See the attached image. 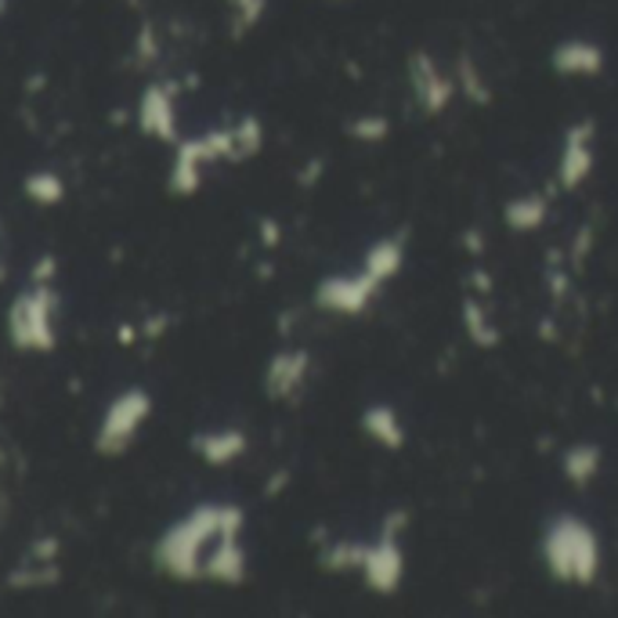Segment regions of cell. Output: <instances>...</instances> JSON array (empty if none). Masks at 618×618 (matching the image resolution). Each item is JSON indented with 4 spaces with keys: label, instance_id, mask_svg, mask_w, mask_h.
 <instances>
[{
    "label": "cell",
    "instance_id": "8d00e7d4",
    "mask_svg": "<svg viewBox=\"0 0 618 618\" xmlns=\"http://www.w3.org/2000/svg\"><path fill=\"white\" fill-rule=\"evenodd\" d=\"M405 528H409V514H405V510H391L387 517H383V525H380L383 536H398V539H402Z\"/></svg>",
    "mask_w": 618,
    "mask_h": 618
},
{
    "label": "cell",
    "instance_id": "6da1fadb",
    "mask_svg": "<svg viewBox=\"0 0 618 618\" xmlns=\"http://www.w3.org/2000/svg\"><path fill=\"white\" fill-rule=\"evenodd\" d=\"M246 514L236 503H200L178 525H170L156 542V568L178 583H195L203 578L206 550L221 536H243Z\"/></svg>",
    "mask_w": 618,
    "mask_h": 618
},
{
    "label": "cell",
    "instance_id": "ac0fdd59",
    "mask_svg": "<svg viewBox=\"0 0 618 618\" xmlns=\"http://www.w3.org/2000/svg\"><path fill=\"white\" fill-rule=\"evenodd\" d=\"M463 329H467V337L474 340V348L481 351H492V348H499L503 344V329L496 318L488 315V307L481 304V296H463Z\"/></svg>",
    "mask_w": 618,
    "mask_h": 618
},
{
    "label": "cell",
    "instance_id": "74e56055",
    "mask_svg": "<svg viewBox=\"0 0 618 618\" xmlns=\"http://www.w3.org/2000/svg\"><path fill=\"white\" fill-rule=\"evenodd\" d=\"M286 485H290V471H276V474L265 481V496L276 499V496H282V492H286Z\"/></svg>",
    "mask_w": 618,
    "mask_h": 618
},
{
    "label": "cell",
    "instance_id": "4316f807",
    "mask_svg": "<svg viewBox=\"0 0 618 618\" xmlns=\"http://www.w3.org/2000/svg\"><path fill=\"white\" fill-rule=\"evenodd\" d=\"M593 236H597V232H593V225H583V228L575 232V243H572V250H568V257H572V268H575V271H583L586 257H589V250H593Z\"/></svg>",
    "mask_w": 618,
    "mask_h": 618
},
{
    "label": "cell",
    "instance_id": "3957f363",
    "mask_svg": "<svg viewBox=\"0 0 618 618\" xmlns=\"http://www.w3.org/2000/svg\"><path fill=\"white\" fill-rule=\"evenodd\" d=\"M58 293L55 282H33L26 293H19L8 307V337L19 351H55L58 348Z\"/></svg>",
    "mask_w": 618,
    "mask_h": 618
},
{
    "label": "cell",
    "instance_id": "e575fe53",
    "mask_svg": "<svg viewBox=\"0 0 618 618\" xmlns=\"http://www.w3.org/2000/svg\"><path fill=\"white\" fill-rule=\"evenodd\" d=\"M58 550H61L58 539H52V536H47V539H36L33 550H30V561H55Z\"/></svg>",
    "mask_w": 618,
    "mask_h": 618
},
{
    "label": "cell",
    "instance_id": "484cf974",
    "mask_svg": "<svg viewBox=\"0 0 618 618\" xmlns=\"http://www.w3.org/2000/svg\"><path fill=\"white\" fill-rule=\"evenodd\" d=\"M228 8H232V15H236V36H239V33H250L257 22L265 19L268 0H228Z\"/></svg>",
    "mask_w": 618,
    "mask_h": 618
},
{
    "label": "cell",
    "instance_id": "277c9868",
    "mask_svg": "<svg viewBox=\"0 0 618 618\" xmlns=\"http://www.w3.org/2000/svg\"><path fill=\"white\" fill-rule=\"evenodd\" d=\"M217 159H232L236 164V134H232V127L206 131L200 138H181L175 145V164H170L167 189L178 200H189V195L203 189V167L217 164Z\"/></svg>",
    "mask_w": 618,
    "mask_h": 618
},
{
    "label": "cell",
    "instance_id": "44dd1931",
    "mask_svg": "<svg viewBox=\"0 0 618 618\" xmlns=\"http://www.w3.org/2000/svg\"><path fill=\"white\" fill-rule=\"evenodd\" d=\"M456 91H460L467 102H474V105H488L492 102V88H488V80H485V72L477 69V61L471 55H460L456 58Z\"/></svg>",
    "mask_w": 618,
    "mask_h": 618
},
{
    "label": "cell",
    "instance_id": "7402d4cb",
    "mask_svg": "<svg viewBox=\"0 0 618 618\" xmlns=\"http://www.w3.org/2000/svg\"><path fill=\"white\" fill-rule=\"evenodd\" d=\"M22 192H26L36 206H58L66 200V181H61L55 170H33V175L22 181Z\"/></svg>",
    "mask_w": 618,
    "mask_h": 618
},
{
    "label": "cell",
    "instance_id": "52a82bcc",
    "mask_svg": "<svg viewBox=\"0 0 618 618\" xmlns=\"http://www.w3.org/2000/svg\"><path fill=\"white\" fill-rule=\"evenodd\" d=\"M409 83H413L416 105L424 109L427 116H441L456 98V77H449L427 52H416L409 58Z\"/></svg>",
    "mask_w": 618,
    "mask_h": 618
},
{
    "label": "cell",
    "instance_id": "8fae6325",
    "mask_svg": "<svg viewBox=\"0 0 618 618\" xmlns=\"http://www.w3.org/2000/svg\"><path fill=\"white\" fill-rule=\"evenodd\" d=\"M307 373H312V351L307 348H286L279 355H271V362L265 369V391L276 402H293L304 391Z\"/></svg>",
    "mask_w": 618,
    "mask_h": 618
},
{
    "label": "cell",
    "instance_id": "d6a6232c",
    "mask_svg": "<svg viewBox=\"0 0 618 618\" xmlns=\"http://www.w3.org/2000/svg\"><path fill=\"white\" fill-rule=\"evenodd\" d=\"M463 250L471 257H485V250H488L485 228H463Z\"/></svg>",
    "mask_w": 618,
    "mask_h": 618
},
{
    "label": "cell",
    "instance_id": "83f0119b",
    "mask_svg": "<svg viewBox=\"0 0 618 618\" xmlns=\"http://www.w3.org/2000/svg\"><path fill=\"white\" fill-rule=\"evenodd\" d=\"M156 58H159L156 30L153 26H142V33H138V61H142V66H153Z\"/></svg>",
    "mask_w": 618,
    "mask_h": 618
},
{
    "label": "cell",
    "instance_id": "4dcf8cb0",
    "mask_svg": "<svg viewBox=\"0 0 618 618\" xmlns=\"http://www.w3.org/2000/svg\"><path fill=\"white\" fill-rule=\"evenodd\" d=\"M257 236H261L265 250H276V246L282 243V225L276 217H261V221H257Z\"/></svg>",
    "mask_w": 618,
    "mask_h": 618
},
{
    "label": "cell",
    "instance_id": "8992f818",
    "mask_svg": "<svg viewBox=\"0 0 618 618\" xmlns=\"http://www.w3.org/2000/svg\"><path fill=\"white\" fill-rule=\"evenodd\" d=\"M380 286L383 282H377L366 268L355 271V276H326L315 286V307H323V312H333V315H348V318L366 315Z\"/></svg>",
    "mask_w": 618,
    "mask_h": 618
},
{
    "label": "cell",
    "instance_id": "5bb4252c",
    "mask_svg": "<svg viewBox=\"0 0 618 618\" xmlns=\"http://www.w3.org/2000/svg\"><path fill=\"white\" fill-rule=\"evenodd\" d=\"M550 66L561 77H597L604 69V52L589 41H564L553 47Z\"/></svg>",
    "mask_w": 618,
    "mask_h": 618
},
{
    "label": "cell",
    "instance_id": "9c48e42d",
    "mask_svg": "<svg viewBox=\"0 0 618 618\" xmlns=\"http://www.w3.org/2000/svg\"><path fill=\"white\" fill-rule=\"evenodd\" d=\"M362 578L366 586L380 593V597H391V593H398L402 578H405V550L398 536H383L377 542H369L366 550V561H362Z\"/></svg>",
    "mask_w": 618,
    "mask_h": 618
},
{
    "label": "cell",
    "instance_id": "ba28073f",
    "mask_svg": "<svg viewBox=\"0 0 618 618\" xmlns=\"http://www.w3.org/2000/svg\"><path fill=\"white\" fill-rule=\"evenodd\" d=\"M593 134H597V123L593 120H578L564 131V145L558 159V184L564 192H575L593 175V164H597V156H593Z\"/></svg>",
    "mask_w": 618,
    "mask_h": 618
},
{
    "label": "cell",
    "instance_id": "603a6c76",
    "mask_svg": "<svg viewBox=\"0 0 618 618\" xmlns=\"http://www.w3.org/2000/svg\"><path fill=\"white\" fill-rule=\"evenodd\" d=\"M61 578L58 564L55 561H33L30 568H19V572L8 575V586L11 589H44V586H55Z\"/></svg>",
    "mask_w": 618,
    "mask_h": 618
},
{
    "label": "cell",
    "instance_id": "836d02e7",
    "mask_svg": "<svg viewBox=\"0 0 618 618\" xmlns=\"http://www.w3.org/2000/svg\"><path fill=\"white\" fill-rule=\"evenodd\" d=\"M167 329H170V315H167V312H156L153 318H145V326H142V340H159Z\"/></svg>",
    "mask_w": 618,
    "mask_h": 618
},
{
    "label": "cell",
    "instance_id": "30bf717a",
    "mask_svg": "<svg viewBox=\"0 0 618 618\" xmlns=\"http://www.w3.org/2000/svg\"><path fill=\"white\" fill-rule=\"evenodd\" d=\"M175 98H178L175 83H148V88L142 91V102H138V127H142V134H148V138H156L164 145H178L181 142Z\"/></svg>",
    "mask_w": 618,
    "mask_h": 618
},
{
    "label": "cell",
    "instance_id": "9a60e30c",
    "mask_svg": "<svg viewBox=\"0 0 618 618\" xmlns=\"http://www.w3.org/2000/svg\"><path fill=\"white\" fill-rule=\"evenodd\" d=\"M362 430L380 445V449H387V452L405 449V424H402L398 409L387 402L369 405V409L362 413Z\"/></svg>",
    "mask_w": 618,
    "mask_h": 618
},
{
    "label": "cell",
    "instance_id": "d4e9b609",
    "mask_svg": "<svg viewBox=\"0 0 618 618\" xmlns=\"http://www.w3.org/2000/svg\"><path fill=\"white\" fill-rule=\"evenodd\" d=\"M387 134H391V120L383 116V113H362L358 120L348 123V138L362 142V145H380V142H387Z\"/></svg>",
    "mask_w": 618,
    "mask_h": 618
},
{
    "label": "cell",
    "instance_id": "2e32d148",
    "mask_svg": "<svg viewBox=\"0 0 618 618\" xmlns=\"http://www.w3.org/2000/svg\"><path fill=\"white\" fill-rule=\"evenodd\" d=\"M550 217V200L542 192H525V195H514V200L503 203V221L506 228L517 232V236H525V232H539L547 225Z\"/></svg>",
    "mask_w": 618,
    "mask_h": 618
},
{
    "label": "cell",
    "instance_id": "5b68a950",
    "mask_svg": "<svg viewBox=\"0 0 618 618\" xmlns=\"http://www.w3.org/2000/svg\"><path fill=\"white\" fill-rule=\"evenodd\" d=\"M153 416V394L142 387H131L113 398V405L102 416V427H98L94 449L102 456H120L131 449V441L138 438V430L145 427V419Z\"/></svg>",
    "mask_w": 618,
    "mask_h": 618
},
{
    "label": "cell",
    "instance_id": "f546056e",
    "mask_svg": "<svg viewBox=\"0 0 618 618\" xmlns=\"http://www.w3.org/2000/svg\"><path fill=\"white\" fill-rule=\"evenodd\" d=\"M323 175H326V159L315 156V159H307L304 170L296 175V184H301V189H315V184L323 181Z\"/></svg>",
    "mask_w": 618,
    "mask_h": 618
},
{
    "label": "cell",
    "instance_id": "d6986e66",
    "mask_svg": "<svg viewBox=\"0 0 618 618\" xmlns=\"http://www.w3.org/2000/svg\"><path fill=\"white\" fill-rule=\"evenodd\" d=\"M600 463H604V452H600V445H593V441H578L572 449L561 452V474L572 481L575 488H586L589 481L600 474Z\"/></svg>",
    "mask_w": 618,
    "mask_h": 618
},
{
    "label": "cell",
    "instance_id": "cb8c5ba5",
    "mask_svg": "<svg viewBox=\"0 0 618 618\" xmlns=\"http://www.w3.org/2000/svg\"><path fill=\"white\" fill-rule=\"evenodd\" d=\"M232 134H236V164H243V159H250L265 148V127L254 113H246L236 127H232Z\"/></svg>",
    "mask_w": 618,
    "mask_h": 618
},
{
    "label": "cell",
    "instance_id": "7a4b0ae2",
    "mask_svg": "<svg viewBox=\"0 0 618 618\" xmlns=\"http://www.w3.org/2000/svg\"><path fill=\"white\" fill-rule=\"evenodd\" d=\"M542 561L564 586H593L600 575V536L575 514H558L542 531Z\"/></svg>",
    "mask_w": 618,
    "mask_h": 618
},
{
    "label": "cell",
    "instance_id": "1f68e13d",
    "mask_svg": "<svg viewBox=\"0 0 618 618\" xmlns=\"http://www.w3.org/2000/svg\"><path fill=\"white\" fill-rule=\"evenodd\" d=\"M547 282H550V296H553V304L564 301V296L572 293V276H568V271H558V265H550Z\"/></svg>",
    "mask_w": 618,
    "mask_h": 618
},
{
    "label": "cell",
    "instance_id": "e0dca14e",
    "mask_svg": "<svg viewBox=\"0 0 618 618\" xmlns=\"http://www.w3.org/2000/svg\"><path fill=\"white\" fill-rule=\"evenodd\" d=\"M405 265V232H394V236H383L366 250L362 268L373 276L377 282H391Z\"/></svg>",
    "mask_w": 618,
    "mask_h": 618
},
{
    "label": "cell",
    "instance_id": "4fadbf2b",
    "mask_svg": "<svg viewBox=\"0 0 618 618\" xmlns=\"http://www.w3.org/2000/svg\"><path fill=\"white\" fill-rule=\"evenodd\" d=\"M246 449H250V438H246V430H239V427L203 430V435L192 438V452L200 456L206 467H228V463H236Z\"/></svg>",
    "mask_w": 618,
    "mask_h": 618
},
{
    "label": "cell",
    "instance_id": "d590c367",
    "mask_svg": "<svg viewBox=\"0 0 618 618\" xmlns=\"http://www.w3.org/2000/svg\"><path fill=\"white\" fill-rule=\"evenodd\" d=\"M467 286H471L477 296H488V293H492V286H496V279H492V271H485V268H474L471 276H467Z\"/></svg>",
    "mask_w": 618,
    "mask_h": 618
},
{
    "label": "cell",
    "instance_id": "f35d334b",
    "mask_svg": "<svg viewBox=\"0 0 618 618\" xmlns=\"http://www.w3.org/2000/svg\"><path fill=\"white\" fill-rule=\"evenodd\" d=\"M116 340H120V348H134V344L142 340V326H131V323H123L116 329Z\"/></svg>",
    "mask_w": 618,
    "mask_h": 618
},
{
    "label": "cell",
    "instance_id": "ffe728a7",
    "mask_svg": "<svg viewBox=\"0 0 618 618\" xmlns=\"http://www.w3.org/2000/svg\"><path fill=\"white\" fill-rule=\"evenodd\" d=\"M369 542H355V539H337L326 542L323 553H318V568H326L333 575H348V572H362Z\"/></svg>",
    "mask_w": 618,
    "mask_h": 618
},
{
    "label": "cell",
    "instance_id": "ab89813d",
    "mask_svg": "<svg viewBox=\"0 0 618 618\" xmlns=\"http://www.w3.org/2000/svg\"><path fill=\"white\" fill-rule=\"evenodd\" d=\"M539 337H542V344H558V340H561L558 326H553V315H547V318L539 323Z\"/></svg>",
    "mask_w": 618,
    "mask_h": 618
},
{
    "label": "cell",
    "instance_id": "7c38bea8",
    "mask_svg": "<svg viewBox=\"0 0 618 618\" xmlns=\"http://www.w3.org/2000/svg\"><path fill=\"white\" fill-rule=\"evenodd\" d=\"M203 578L221 586H243L246 583V550L239 536H221L214 547L206 550Z\"/></svg>",
    "mask_w": 618,
    "mask_h": 618
},
{
    "label": "cell",
    "instance_id": "f1b7e54d",
    "mask_svg": "<svg viewBox=\"0 0 618 618\" xmlns=\"http://www.w3.org/2000/svg\"><path fill=\"white\" fill-rule=\"evenodd\" d=\"M55 276H58V257L55 254L36 257V265L30 271V282H55Z\"/></svg>",
    "mask_w": 618,
    "mask_h": 618
}]
</instances>
